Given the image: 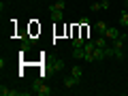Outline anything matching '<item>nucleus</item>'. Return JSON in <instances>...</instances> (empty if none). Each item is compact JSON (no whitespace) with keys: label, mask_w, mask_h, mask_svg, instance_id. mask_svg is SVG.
<instances>
[{"label":"nucleus","mask_w":128,"mask_h":96,"mask_svg":"<svg viewBox=\"0 0 128 96\" xmlns=\"http://www.w3.org/2000/svg\"><path fill=\"white\" fill-rule=\"evenodd\" d=\"M124 41H126V38H124V36L115 38V41H113V49H124Z\"/></svg>","instance_id":"nucleus-10"},{"label":"nucleus","mask_w":128,"mask_h":96,"mask_svg":"<svg viewBox=\"0 0 128 96\" xmlns=\"http://www.w3.org/2000/svg\"><path fill=\"white\" fill-rule=\"evenodd\" d=\"M122 36V32L118 30V28H107V38H111V41H115V38Z\"/></svg>","instance_id":"nucleus-5"},{"label":"nucleus","mask_w":128,"mask_h":96,"mask_svg":"<svg viewBox=\"0 0 128 96\" xmlns=\"http://www.w3.org/2000/svg\"><path fill=\"white\" fill-rule=\"evenodd\" d=\"M124 38H126V41H128V32H126V34H124Z\"/></svg>","instance_id":"nucleus-17"},{"label":"nucleus","mask_w":128,"mask_h":96,"mask_svg":"<svg viewBox=\"0 0 128 96\" xmlns=\"http://www.w3.org/2000/svg\"><path fill=\"white\" fill-rule=\"evenodd\" d=\"M120 24L122 26H128V11H122L120 13Z\"/></svg>","instance_id":"nucleus-12"},{"label":"nucleus","mask_w":128,"mask_h":96,"mask_svg":"<svg viewBox=\"0 0 128 96\" xmlns=\"http://www.w3.org/2000/svg\"><path fill=\"white\" fill-rule=\"evenodd\" d=\"M113 58H115V60H124V58H126L124 49H113Z\"/></svg>","instance_id":"nucleus-13"},{"label":"nucleus","mask_w":128,"mask_h":96,"mask_svg":"<svg viewBox=\"0 0 128 96\" xmlns=\"http://www.w3.org/2000/svg\"><path fill=\"white\" fill-rule=\"evenodd\" d=\"M32 94H38V96H51V94H54V90H51L49 86H45L43 81L34 79V81H32Z\"/></svg>","instance_id":"nucleus-1"},{"label":"nucleus","mask_w":128,"mask_h":96,"mask_svg":"<svg viewBox=\"0 0 128 96\" xmlns=\"http://www.w3.org/2000/svg\"><path fill=\"white\" fill-rule=\"evenodd\" d=\"M64 68H66L64 60H56V62H54V70H58V73H60V70H64Z\"/></svg>","instance_id":"nucleus-9"},{"label":"nucleus","mask_w":128,"mask_h":96,"mask_svg":"<svg viewBox=\"0 0 128 96\" xmlns=\"http://www.w3.org/2000/svg\"><path fill=\"white\" fill-rule=\"evenodd\" d=\"M94 43H96V47H107V36H98Z\"/></svg>","instance_id":"nucleus-14"},{"label":"nucleus","mask_w":128,"mask_h":96,"mask_svg":"<svg viewBox=\"0 0 128 96\" xmlns=\"http://www.w3.org/2000/svg\"><path fill=\"white\" fill-rule=\"evenodd\" d=\"M22 92H15V90H9L6 86H0V96H19Z\"/></svg>","instance_id":"nucleus-6"},{"label":"nucleus","mask_w":128,"mask_h":96,"mask_svg":"<svg viewBox=\"0 0 128 96\" xmlns=\"http://www.w3.org/2000/svg\"><path fill=\"white\" fill-rule=\"evenodd\" d=\"M70 75H75V77H79V79H81V77H83V68L77 64V66H73V68H70Z\"/></svg>","instance_id":"nucleus-8"},{"label":"nucleus","mask_w":128,"mask_h":96,"mask_svg":"<svg viewBox=\"0 0 128 96\" xmlns=\"http://www.w3.org/2000/svg\"><path fill=\"white\" fill-rule=\"evenodd\" d=\"M73 58L86 60V49H83V47H73Z\"/></svg>","instance_id":"nucleus-7"},{"label":"nucleus","mask_w":128,"mask_h":96,"mask_svg":"<svg viewBox=\"0 0 128 96\" xmlns=\"http://www.w3.org/2000/svg\"><path fill=\"white\" fill-rule=\"evenodd\" d=\"M90 11H92V13H98V11H102V2H98V0H96L94 4H90Z\"/></svg>","instance_id":"nucleus-11"},{"label":"nucleus","mask_w":128,"mask_h":96,"mask_svg":"<svg viewBox=\"0 0 128 96\" xmlns=\"http://www.w3.org/2000/svg\"><path fill=\"white\" fill-rule=\"evenodd\" d=\"M107 24L105 22H96V26H94V30H96V34H98V36H107Z\"/></svg>","instance_id":"nucleus-4"},{"label":"nucleus","mask_w":128,"mask_h":96,"mask_svg":"<svg viewBox=\"0 0 128 96\" xmlns=\"http://www.w3.org/2000/svg\"><path fill=\"white\" fill-rule=\"evenodd\" d=\"M124 4H128V0H124Z\"/></svg>","instance_id":"nucleus-18"},{"label":"nucleus","mask_w":128,"mask_h":96,"mask_svg":"<svg viewBox=\"0 0 128 96\" xmlns=\"http://www.w3.org/2000/svg\"><path fill=\"white\" fill-rule=\"evenodd\" d=\"M79 83H81V79L79 77H75V75H68V77H64V88H77Z\"/></svg>","instance_id":"nucleus-3"},{"label":"nucleus","mask_w":128,"mask_h":96,"mask_svg":"<svg viewBox=\"0 0 128 96\" xmlns=\"http://www.w3.org/2000/svg\"><path fill=\"white\" fill-rule=\"evenodd\" d=\"M54 6H58V9H62V11H64V6H66V2H64V0H58V2H56Z\"/></svg>","instance_id":"nucleus-15"},{"label":"nucleus","mask_w":128,"mask_h":96,"mask_svg":"<svg viewBox=\"0 0 128 96\" xmlns=\"http://www.w3.org/2000/svg\"><path fill=\"white\" fill-rule=\"evenodd\" d=\"M49 15H51V22H56V24L64 22V11L58 9V6H54V4L49 6Z\"/></svg>","instance_id":"nucleus-2"},{"label":"nucleus","mask_w":128,"mask_h":96,"mask_svg":"<svg viewBox=\"0 0 128 96\" xmlns=\"http://www.w3.org/2000/svg\"><path fill=\"white\" fill-rule=\"evenodd\" d=\"M98 2H102V9H105V11H107V9H109V6H111V4H109L111 0H98Z\"/></svg>","instance_id":"nucleus-16"}]
</instances>
